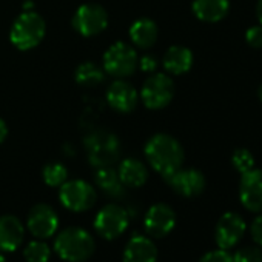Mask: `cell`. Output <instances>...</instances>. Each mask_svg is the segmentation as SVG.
I'll return each mask as SVG.
<instances>
[{
    "label": "cell",
    "mask_w": 262,
    "mask_h": 262,
    "mask_svg": "<svg viewBox=\"0 0 262 262\" xmlns=\"http://www.w3.org/2000/svg\"><path fill=\"white\" fill-rule=\"evenodd\" d=\"M145 156L151 168L161 176L168 178L184 164V148L170 135H155L145 145Z\"/></svg>",
    "instance_id": "obj_1"
},
{
    "label": "cell",
    "mask_w": 262,
    "mask_h": 262,
    "mask_svg": "<svg viewBox=\"0 0 262 262\" xmlns=\"http://www.w3.org/2000/svg\"><path fill=\"white\" fill-rule=\"evenodd\" d=\"M96 250L93 236L82 227L62 230L54 241V251L67 262H85Z\"/></svg>",
    "instance_id": "obj_2"
},
{
    "label": "cell",
    "mask_w": 262,
    "mask_h": 262,
    "mask_svg": "<svg viewBox=\"0 0 262 262\" xmlns=\"http://www.w3.org/2000/svg\"><path fill=\"white\" fill-rule=\"evenodd\" d=\"M45 33L47 25L42 16L34 11H25L14 20L10 31V40L17 50L28 51L43 40Z\"/></svg>",
    "instance_id": "obj_3"
},
{
    "label": "cell",
    "mask_w": 262,
    "mask_h": 262,
    "mask_svg": "<svg viewBox=\"0 0 262 262\" xmlns=\"http://www.w3.org/2000/svg\"><path fill=\"white\" fill-rule=\"evenodd\" d=\"M85 150L93 167H113L120 156V144L116 135L105 129H97L85 139Z\"/></svg>",
    "instance_id": "obj_4"
},
{
    "label": "cell",
    "mask_w": 262,
    "mask_h": 262,
    "mask_svg": "<svg viewBox=\"0 0 262 262\" xmlns=\"http://www.w3.org/2000/svg\"><path fill=\"white\" fill-rule=\"evenodd\" d=\"M138 68V54L125 42L113 43L103 54V70L106 74L122 79L131 76Z\"/></svg>",
    "instance_id": "obj_5"
},
{
    "label": "cell",
    "mask_w": 262,
    "mask_h": 262,
    "mask_svg": "<svg viewBox=\"0 0 262 262\" xmlns=\"http://www.w3.org/2000/svg\"><path fill=\"white\" fill-rule=\"evenodd\" d=\"M59 188L60 204L70 211L82 213L90 210L96 204L97 193L94 187L82 179L65 181Z\"/></svg>",
    "instance_id": "obj_6"
},
{
    "label": "cell",
    "mask_w": 262,
    "mask_h": 262,
    "mask_svg": "<svg viewBox=\"0 0 262 262\" xmlns=\"http://www.w3.org/2000/svg\"><path fill=\"white\" fill-rule=\"evenodd\" d=\"M129 224L128 211L116 204L105 205L94 219V230L99 236H102L106 241L117 239L125 233Z\"/></svg>",
    "instance_id": "obj_7"
},
{
    "label": "cell",
    "mask_w": 262,
    "mask_h": 262,
    "mask_svg": "<svg viewBox=\"0 0 262 262\" xmlns=\"http://www.w3.org/2000/svg\"><path fill=\"white\" fill-rule=\"evenodd\" d=\"M173 96H174V82L167 74L150 76L141 90V99L144 105L150 110L165 108L173 100Z\"/></svg>",
    "instance_id": "obj_8"
},
{
    "label": "cell",
    "mask_w": 262,
    "mask_h": 262,
    "mask_svg": "<svg viewBox=\"0 0 262 262\" xmlns=\"http://www.w3.org/2000/svg\"><path fill=\"white\" fill-rule=\"evenodd\" d=\"M73 27L83 37H94L108 27V14L97 4H85L77 8Z\"/></svg>",
    "instance_id": "obj_9"
},
{
    "label": "cell",
    "mask_w": 262,
    "mask_h": 262,
    "mask_svg": "<svg viewBox=\"0 0 262 262\" xmlns=\"http://www.w3.org/2000/svg\"><path fill=\"white\" fill-rule=\"evenodd\" d=\"M245 230H247V225L241 214L234 211L224 213L216 224L214 241L219 248L230 250L234 245H237V242L244 237Z\"/></svg>",
    "instance_id": "obj_10"
},
{
    "label": "cell",
    "mask_w": 262,
    "mask_h": 262,
    "mask_svg": "<svg viewBox=\"0 0 262 262\" xmlns=\"http://www.w3.org/2000/svg\"><path fill=\"white\" fill-rule=\"evenodd\" d=\"M27 227L33 236L37 239H48L56 234L59 228V217L54 208L47 204L34 205L27 217Z\"/></svg>",
    "instance_id": "obj_11"
},
{
    "label": "cell",
    "mask_w": 262,
    "mask_h": 262,
    "mask_svg": "<svg viewBox=\"0 0 262 262\" xmlns=\"http://www.w3.org/2000/svg\"><path fill=\"white\" fill-rule=\"evenodd\" d=\"M239 201L245 210L262 213V170L251 168L241 176Z\"/></svg>",
    "instance_id": "obj_12"
},
{
    "label": "cell",
    "mask_w": 262,
    "mask_h": 262,
    "mask_svg": "<svg viewBox=\"0 0 262 262\" xmlns=\"http://www.w3.org/2000/svg\"><path fill=\"white\" fill-rule=\"evenodd\" d=\"M176 225V213L167 204H155L145 214V231L156 239L165 237L173 231Z\"/></svg>",
    "instance_id": "obj_13"
},
{
    "label": "cell",
    "mask_w": 262,
    "mask_h": 262,
    "mask_svg": "<svg viewBox=\"0 0 262 262\" xmlns=\"http://www.w3.org/2000/svg\"><path fill=\"white\" fill-rule=\"evenodd\" d=\"M165 179L174 193L184 198H196L205 190V178L199 170L194 168H179Z\"/></svg>",
    "instance_id": "obj_14"
},
{
    "label": "cell",
    "mask_w": 262,
    "mask_h": 262,
    "mask_svg": "<svg viewBox=\"0 0 262 262\" xmlns=\"http://www.w3.org/2000/svg\"><path fill=\"white\" fill-rule=\"evenodd\" d=\"M106 102L117 113H131L138 105V91L126 80L117 79L106 90Z\"/></svg>",
    "instance_id": "obj_15"
},
{
    "label": "cell",
    "mask_w": 262,
    "mask_h": 262,
    "mask_svg": "<svg viewBox=\"0 0 262 262\" xmlns=\"http://www.w3.org/2000/svg\"><path fill=\"white\" fill-rule=\"evenodd\" d=\"M25 239V227L14 214L0 216V251H16Z\"/></svg>",
    "instance_id": "obj_16"
},
{
    "label": "cell",
    "mask_w": 262,
    "mask_h": 262,
    "mask_svg": "<svg viewBox=\"0 0 262 262\" xmlns=\"http://www.w3.org/2000/svg\"><path fill=\"white\" fill-rule=\"evenodd\" d=\"M123 262H158L156 244L148 236H133L125 245Z\"/></svg>",
    "instance_id": "obj_17"
},
{
    "label": "cell",
    "mask_w": 262,
    "mask_h": 262,
    "mask_svg": "<svg viewBox=\"0 0 262 262\" xmlns=\"http://www.w3.org/2000/svg\"><path fill=\"white\" fill-rule=\"evenodd\" d=\"M191 10L199 20L216 24L228 14L230 2L228 0H194Z\"/></svg>",
    "instance_id": "obj_18"
},
{
    "label": "cell",
    "mask_w": 262,
    "mask_h": 262,
    "mask_svg": "<svg viewBox=\"0 0 262 262\" xmlns=\"http://www.w3.org/2000/svg\"><path fill=\"white\" fill-rule=\"evenodd\" d=\"M193 60H194L193 53L188 48L181 47V45H174V47L167 50L162 63H164V68L170 74L181 76V74H185L191 70Z\"/></svg>",
    "instance_id": "obj_19"
},
{
    "label": "cell",
    "mask_w": 262,
    "mask_h": 262,
    "mask_svg": "<svg viewBox=\"0 0 262 262\" xmlns=\"http://www.w3.org/2000/svg\"><path fill=\"white\" fill-rule=\"evenodd\" d=\"M117 174H119V179L122 181V184L129 188H139L148 179L147 167L141 161L133 159V158H128L120 162Z\"/></svg>",
    "instance_id": "obj_20"
},
{
    "label": "cell",
    "mask_w": 262,
    "mask_h": 262,
    "mask_svg": "<svg viewBox=\"0 0 262 262\" xmlns=\"http://www.w3.org/2000/svg\"><path fill=\"white\" fill-rule=\"evenodd\" d=\"M158 34H159L158 25L151 19H147V17L138 19L129 28L131 42L142 50L151 48L158 40Z\"/></svg>",
    "instance_id": "obj_21"
},
{
    "label": "cell",
    "mask_w": 262,
    "mask_h": 262,
    "mask_svg": "<svg viewBox=\"0 0 262 262\" xmlns=\"http://www.w3.org/2000/svg\"><path fill=\"white\" fill-rule=\"evenodd\" d=\"M96 185L108 196L111 198H122L125 193V185L119 179L117 171L113 167H102L97 168L94 174Z\"/></svg>",
    "instance_id": "obj_22"
},
{
    "label": "cell",
    "mask_w": 262,
    "mask_h": 262,
    "mask_svg": "<svg viewBox=\"0 0 262 262\" xmlns=\"http://www.w3.org/2000/svg\"><path fill=\"white\" fill-rule=\"evenodd\" d=\"M74 77L82 88H96L105 80V70L94 62H83L77 67Z\"/></svg>",
    "instance_id": "obj_23"
},
{
    "label": "cell",
    "mask_w": 262,
    "mask_h": 262,
    "mask_svg": "<svg viewBox=\"0 0 262 262\" xmlns=\"http://www.w3.org/2000/svg\"><path fill=\"white\" fill-rule=\"evenodd\" d=\"M24 257L27 262H48L51 257V248L43 239L31 241L24 250Z\"/></svg>",
    "instance_id": "obj_24"
},
{
    "label": "cell",
    "mask_w": 262,
    "mask_h": 262,
    "mask_svg": "<svg viewBox=\"0 0 262 262\" xmlns=\"http://www.w3.org/2000/svg\"><path fill=\"white\" fill-rule=\"evenodd\" d=\"M42 176H43V181L48 187H60L68 178V171H67V167L63 164L50 162L45 165Z\"/></svg>",
    "instance_id": "obj_25"
},
{
    "label": "cell",
    "mask_w": 262,
    "mask_h": 262,
    "mask_svg": "<svg viewBox=\"0 0 262 262\" xmlns=\"http://www.w3.org/2000/svg\"><path fill=\"white\" fill-rule=\"evenodd\" d=\"M231 164L241 174L254 168V156L247 148H237L231 155Z\"/></svg>",
    "instance_id": "obj_26"
},
{
    "label": "cell",
    "mask_w": 262,
    "mask_h": 262,
    "mask_svg": "<svg viewBox=\"0 0 262 262\" xmlns=\"http://www.w3.org/2000/svg\"><path fill=\"white\" fill-rule=\"evenodd\" d=\"M233 262H262V248L259 245H245L233 254Z\"/></svg>",
    "instance_id": "obj_27"
},
{
    "label": "cell",
    "mask_w": 262,
    "mask_h": 262,
    "mask_svg": "<svg viewBox=\"0 0 262 262\" xmlns=\"http://www.w3.org/2000/svg\"><path fill=\"white\" fill-rule=\"evenodd\" d=\"M245 40L251 48L260 50L262 48V25L250 27L245 33Z\"/></svg>",
    "instance_id": "obj_28"
},
{
    "label": "cell",
    "mask_w": 262,
    "mask_h": 262,
    "mask_svg": "<svg viewBox=\"0 0 262 262\" xmlns=\"http://www.w3.org/2000/svg\"><path fill=\"white\" fill-rule=\"evenodd\" d=\"M199 262H233V254H230L227 250L217 248V250L205 253L199 259Z\"/></svg>",
    "instance_id": "obj_29"
},
{
    "label": "cell",
    "mask_w": 262,
    "mask_h": 262,
    "mask_svg": "<svg viewBox=\"0 0 262 262\" xmlns=\"http://www.w3.org/2000/svg\"><path fill=\"white\" fill-rule=\"evenodd\" d=\"M250 233H251V237L256 242V245H259L262 248V213L253 219V222L250 225Z\"/></svg>",
    "instance_id": "obj_30"
},
{
    "label": "cell",
    "mask_w": 262,
    "mask_h": 262,
    "mask_svg": "<svg viewBox=\"0 0 262 262\" xmlns=\"http://www.w3.org/2000/svg\"><path fill=\"white\" fill-rule=\"evenodd\" d=\"M139 65H141V70H142V71H145V73H153V71L158 68V59H156L155 56H151V54H145V56L141 59Z\"/></svg>",
    "instance_id": "obj_31"
},
{
    "label": "cell",
    "mask_w": 262,
    "mask_h": 262,
    "mask_svg": "<svg viewBox=\"0 0 262 262\" xmlns=\"http://www.w3.org/2000/svg\"><path fill=\"white\" fill-rule=\"evenodd\" d=\"M8 136V126H7V122L0 117V144H2Z\"/></svg>",
    "instance_id": "obj_32"
},
{
    "label": "cell",
    "mask_w": 262,
    "mask_h": 262,
    "mask_svg": "<svg viewBox=\"0 0 262 262\" xmlns=\"http://www.w3.org/2000/svg\"><path fill=\"white\" fill-rule=\"evenodd\" d=\"M256 16L259 24L262 25V0H257V5H256Z\"/></svg>",
    "instance_id": "obj_33"
},
{
    "label": "cell",
    "mask_w": 262,
    "mask_h": 262,
    "mask_svg": "<svg viewBox=\"0 0 262 262\" xmlns=\"http://www.w3.org/2000/svg\"><path fill=\"white\" fill-rule=\"evenodd\" d=\"M0 262H7V257L4 256V253L0 251Z\"/></svg>",
    "instance_id": "obj_34"
},
{
    "label": "cell",
    "mask_w": 262,
    "mask_h": 262,
    "mask_svg": "<svg viewBox=\"0 0 262 262\" xmlns=\"http://www.w3.org/2000/svg\"><path fill=\"white\" fill-rule=\"evenodd\" d=\"M259 99H260V102H262V85H260V88H259Z\"/></svg>",
    "instance_id": "obj_35"
}]
</instances>
